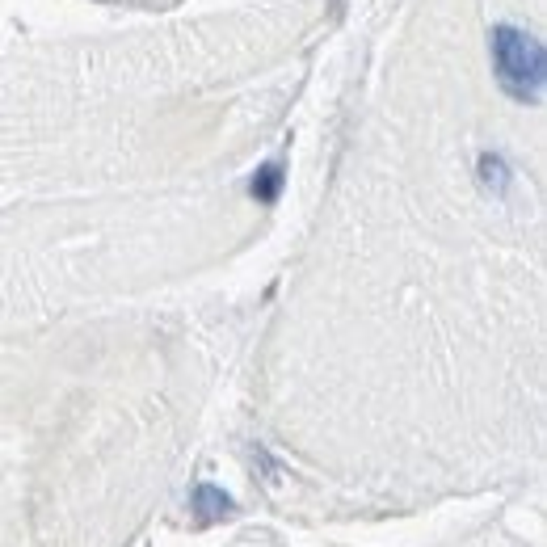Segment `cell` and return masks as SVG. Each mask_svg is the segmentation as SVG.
I'll return each mask as SVG.
<instances>
[{
  "mask_svg": "<svg viewBox=\"0 0 547 547\" xmlns=\"http://www.w3.org/2000/svg\"><path fill=\"white\" fill-rule=\"evenodd\" d=\"M459 547H531V543L518 539L510 526H484L480 535H472L468 543H459Z\"/></svg>",
  "mask_w": 547,
  "mask_h": 547,
  "instance_id": "2",
  "label": "cell"
},
{
  "mask_svg": "<svg viewBox=\"0 0 547 547\" xmlns=\"http://www.w3.org/2000/svg\"><path fill=\"white\" fill-rule=\"evenodd\" d=\"M493 68L497 85L522 106H539L543 97V47L518 26L493 30Z\"/></svg>",
  "mask_w": 547,
  "mask_h": 547,
  "instance_id": "1",
  "label": "cell"
},
{
  "mask_svg": "<svg viewBox=\"0 0 547 547\" xmlns=\"http://www.w3.org/2000/svg\"><path fill=\"white\" fill-rule=\"evenodd\" d=\"M232 547H282V543H278V535H270V531H245Z\"/></svg>",
  "mask_w": 547,
  "mask_h": 547,
  "instance_id": "3",
  "label": "cell"
}]
</instances>
